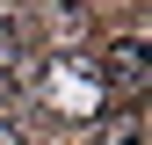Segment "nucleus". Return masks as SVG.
Instances as JSON below:
<instances>
[{"label": "nucleus", "instance_id": "f257e3e1", "mask_svg": "<svg viewBox=\"0 0 152 145\" xmlns=\"http://www.w3.org/2000/svg\"><path fill=\"white\" fill-rule=\"evenodd\" d=\"M102 94H109V80H102V65L94 58H44L36 65V102L51 109V116H65V123H87V116H102Z\"/></svg>", "mask_w": 152, "mask_h": 145}, {"label": "nucleus", "instance_id": "f03ea898", "mask_svg": "<svg viewBox=\"0 0 152 145\" xmlns=\"http://www.w3.org/2000/svg\"><path fill=\"white\" fill-rule=\"evenodd\" d=\"M138 72H145V51H138V44H116V51H109V72H102V80L138 87Z\"/></svg>", "mask_w": 152, "mask_h": 145}, {"label": "nucleus", "instance_id": "20e7f679", "mask_svg": "<svg viewBox=\"0 0 152 145\" xmlns=\"http://www.w3.org/2000/svg\"><path fill=\"white\" fill-rule=\"evenodd\" d=\"M0 145H22V131H15V123H7V116H0Z\"/></svg>", "mask_w": 152, "mask_h": 145}, {"label": "nucleus", "instance_id": "7ed1b4c3", "mask_svg": "<svg viewBox=\"0 0 152 145\" xmlns=\"http://www.w3.org/2000/svg\"><path fill=\"white\" fill-rule=\"evenodd\" d=\"M15 58H22V36H15V22H0V72H7Z\"/></svg>", "mask_w": 152, "mask_h": 145}]
</instances>
